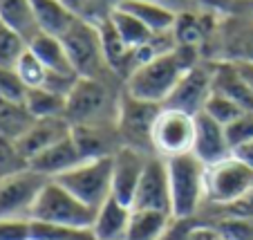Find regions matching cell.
<instances>
[{"label":"cell","instance_id":"6da1fadb","mask_svg":"<svg viewBox=\"0 0 253 240\" xmlns=\"http://www.w3.org/2000/svg\"><path fill=\"white\" fill-rule=\"evenodd\" d=\"M197 63H200V54L195 48L177 45L175 49L159 54L146 65L137 67L126 79V92L134 99L164 106V101L175 90L177 83L182 81V77Z\"/></svg>","mask_w":253,"mask_h":240},{"label":"cell","instance_id":"7a4b0ae2","mask_svg":"<svg viewBox=\"0 0 253 240\" xmlns=\"http://www.w3.org/2000/svg\"><path fill=\"white\" fill-rule=\"evenodd\" d=\"M121 95L105 79H79L67 95L65 119L72 126L117 128Z\"/></svg>","mask_w":253,"mask_h":240},{"label":"cell","instance_id":"3957f363","mask_svg":"<svg viewBox=\"0 0 253 240\" xmlns=\"http://www.w3.org/2000/svg\"><path fill=\"white\" fill-rule=\"evenodd\" d=\"M168 182H170V207L175 220H191L200 204L206 200L204 175L206 166L193 153L166 159Z\"/></svg>","mask_w":253,"mask_h":240},{"label":"cell","instance_id":"277c9868","mask_svg":"<svg viewBox=\"0 0 253 240\" xmlns=\"http://www.w3.org/2000/svg\"><path fill=\"white\" fill-rule=\"evenodd\" d=\"M96 211L74 197L67 189H63L56 180H47L39 191L29 211V220L49 222V225L72 227V229L92 231Z\"/></svg>","mask_w":253,"mask_h":240},{"label":"cell","instance_id":"5b68a950","mask_svg":"<svg viewBox=\"0 0 253 240\" xmlns=\"http://www.w3.org/2000/svg\"><path fill=\"white\" fill-rule=\"evenodd\" d=\"M61 41L65 45V52L70 56L74 72L81 79H105V72H110V67L105 63L96 23L87 20L85 16H79L70 25V29L61 36Z\"/></svg>","mask_w":253,"mask_h":240},{"label":"cell","instance_id":"8992f818","mask_svg":"<svg viewBox=\"0 0 253 240\" xmlns=\"http://www.w3.org/2000/svg\"><path fill=\"white\" fill-rule=\"evenodd\" d=\"M63 189L74 197L87 204L90 209L99 211L108 197H112V155L110 157L83 159L67 173L54 178Z\"/></svg>","mask_w":253,"mask_h":240},{"label":"cell","instance_id":"52a82bcc","mask_svg":"<svg viewBox=\"0 0 253 240\" xmlns=\"http://www.w3.org/2000/svg\"><path fill=\"white\" fill-rule=\"evenodd\" d=\"M193 142H195V117L162 106L150 133L153 153L164 159L186 155L193 153Z\"/></svg>","mask_w":253,"mask_h":240},{"label":"cell","instance_id":"ba28073f","mask_svg":"<svg viewBox=\"0 0 253 240\" xmlns=\"http://www.w3.org/2000/svg\"><path fill=\"white\" fill-rule=\"evenodd\" d=\"M253 189V168L231 155L224 162L206 166L204 193L215 207H226Z\"/></svg>","mask_w":253,"mask_h":240},{"label":"cell","instance_id":"9c48e42d","mask_svg":"<svg viewBox=\"0 0 253 240\" xmlns=\"http://www.w3.org/2000/svg\"><path fill=\"white\" fill-rule=\"evenodd\" d=\"M159 110H162L159 103L134 99L126 90L121 92L119 119H117V133H119L121 146H132V148L155 155L153 144H150V133H153V124Z\"/></svg>","mask_w":253,"mask_h":240},{"label":"cell","instance_id":"30bf717a","mask_svg":"<svg viewBox=\"0 0 253 240\" xmlns=\"http://www.w3.org/2000/svg\"><path fill=\"white\" fill-rule=\"evenodd\" d=\"M47 178L27 168L25 173L0 180V220H29L32 204Z\"/></svg>","mask_w":253,"mask_h":240},{"label":"cell","instance_id":"8fae6325","mask_svg":"<svg viewBox=\"0 0 253 240\" xmlns=\"http://www.w3.org/2000/svg\"><path fill=\"white\" fill-rule=\"evenodd\" d=\"M213 95V61L197 63L182 77L175 90L164 101V108L182 110L186 115H200L204 110L209 96Z\"/></svg>","mask_w":253,"mask_h":240},{"label":"cell","instance_id":"7c38bea8","mask_svg":"<svg viewBox=\"0 0 253 240\" xmlns=\"http://www.w3.org/2000/svg\"><path fill=\"white\" fill-rule=\"evenodd\" d=\"M150 153L132 148V146H119L112 155V197L132 207L134 193L146 171Z\"/></svg>","mask_w":253,"mask_h":240},{"label":"cell","instance_id":"4fadbf2b","mask_svg":"<svg viewBox=\"0 0 253 240\" xmlns=\"http://www.w3.org/2000/svg\"><path fill=\"white\" fill-rule=\"evenodd\" d=\"M220 61L253 63V14L226 16L217 25Z\"/></svg>","mask_w":253,"mask_h":240},{"label":"cell","instance_id":"5bb4252c","mask_svg":"<svg viewBox=\"0 0 253 240\" xmlns=\"http://www.w3.org/2000/svg\"><path fill=\"white\" fill-rule=\"evenodd\" d=\"M132 209H150V211H164L172 216L170 207V182H168L166 159L159 155H150L141 182L137 187L132 200Z\"/></svg>","mask_w":253,"mask_h":240},{"label":"cell","instance_id":"9a60e30c","mask_svg":"<svg viewBox=\"0 0 253 240\" xmlns=\"http://www.w3.org/2000/svg\"><path fill=\"white\" fill-rule=\"evenodd\" d=\"M193 155L204 166H213L217 162H224L233 155L226 130L220 121H215L206 112L195 115V142H193Z\"/></svg>","mask_w":253,"mask_h":240},{"label":"cell","instance_id":"2e32d148","mask_svg":"<svg viewBox=\"0 0 253 240\" xmlns=\"http://www.w3.org/2000/svg\"><path fill=\"white\" fill-rule=\"evenodd\" d=\"M67 135H72V124L65 117H47V119L34 121L32 128H29L16 144L23 150L25 157L32 162L36 155L47 150L49 146H54L56 142L65 140Z\"/></svg>","mask_w":253,"mask_h":240},{"label":"cell","instance_id":"e0dca14e","mask_svg":"<svg viewBox=\"0 0 253 240\" xmlns=\"http://www.w3.org/2000/svg\"><path fill=\"white\" fill-rule=\"evenodd\" d=\"M213 92L231 99L242 110H253V90L235 63L220 58L213 61Z\"/></svg>","mask_w":253,"mask_h":240},{"label":"cell","instance_id":"ac0fdd59","mask_svg":"<svg viewBox=\"0 0 253 240\" xmlns=\"http://www.w3.org/2000/svg\"><path fill=\"white\" fill-rule=\"evenodd\" d=\"M81 162H83V157H81V153H79L77 144L72 140V135H67L65 140L56 142V144L49 146L47 150L36 155V157L29 162V168L36 171V173H41L43 178L54 180V178H58V175L67 173L70 168H74Z\"/></svg>","mask_w":253,"mask_h":240},{"label":"cell","instance_id":"d6986e66","mask_svg":"<svg viewBox=\"0 0 253 240\" xmlns=\"http://www.w3.org/2000/svg\"><path fill=\"white\" fill-rule=\"evenodd\" d=\"M72 140L83 159L110 157L121 146L117 128H99V126H72Z\"/></svg>","mask_w":253,"mask_h":240},{"label":"cell","instance_id":"ffe728a7","mask_svg":"<svg viewBox=\"0 0 253 240\" xmlns=\"http://www.w3.org/2000/svg\"><path fill=\"white\" fill-rule=\"evenodd\" d=\"M130 216H132V207L119 202L117 197H108L99 207L92 225L94 240H126Z\"/></svg>","mask_w":253,"mask_h":240},{"label":"cell","instance_id":"44dd1931","mask_svg":"<svg viewBox=\"0 0 253 240\" xmlns=\"http://www.w3.org/2000/svg\"><path fill=\"white\" fill-rule=\"evenodd\" d=\"M117 7L139 18L153 34L172 32L177 23V14H179L162 2H153V0H119Z\"/></svg>","mask_w":253,"mask_h":240},{"label":"cell","instance_id":"7402d4cb","mask_svg":"<svg viewBox=\"0 0 253 240\" xmlns=\"http://www.w3.org/2000/svg\"><path fill=\"white\" fill-rule=\"evenodd\" d=\"M29 5H32L41 34H49L56 39H61L70 29V25L79 18V14L67 9L61 0H29Z\"/></svg>","mask_w":253,"mask_h":240},{"label":"cell","instance_id":"603a6c76","mask_svg":"<svg viewBox=\"0 0 253 240\" xmlns=\"http://www.w3.org/2000/svg\"><path fill=\"white\" fill-rule=\"evenodd\" d=\"M96 27H99L105 63H108V67H110V72L115 74V77H121L126 81L128 74H130V54H132V49L124 43V39L119 36V32L115 29V25L110 23L108 16H105L103 20H99Z\"/></svg>","mask_w":253,"mask_h":240},{"label":"cell","instance_id":"cb8c5ba5","mask_svg":"<svg viewBox=\"0 0 253 240\" xmlns=\"http://www.w3.org/2000/svg\"><path fill=\"white\" fill-rule=\"evenodd\" d=\"M172 222H175V218L170 213L150 211V209H132L126 240H164Z\"/></svg>","mask_w":253,"mask_h":240},{"label":"cell","instance_id":"d4e9b609","mask_svg":"<svg viewBox=\"0 0 253 240\" xmlns=\"http://www.w3.org/2000/svg\"><path fill=\"white\" fill-rule=\"evenodd\" d=\"M29 49L39 56V61L47 67L49 74H74V77H79L70 63L65 45H63V41L56 39V36L39 34V36L29 43Z\"/></svg>","mask_w":253,"mask_h":240},{"label":"cell","instance_id":"484cf974","mask_svg":"<svg viewBox=\"0 0 253 240\" xmlns=\"http://www.w3.org/2000/svg\"><path fill=\"white\" fill-rule=\"evenodd\" d=\"M0 23L20 34L27 43H32L41 34L29 0H0Z\"/></svg>","mask_w":253,"mask_h":240},{"label":"cell","instance_id":"4316f807","mask_svg":"<svg viewBox=\"0 0 253 240\" xmlns=\"http://www.w3.org/2000/svg\"><path fill=\"white\" fill-rule=\"evenodd\" d=\"M217 32V25H213V20L209 16H200V14H188V11H179L177 14V23H175V41L177 45L184 48H200L206 41L209 34Z\"/></svg>","mask_w":253,"mask_h":240},{"label":"cell","instance_id":"83f0119b","mask_svg":"<svg viewBox=\"0 0 253 240\" xmlns=\"http://www.w3.org/2000/svg\"><path fill=\"white\" fill-rule=\"evenodd\" d=\"M108 18H110V23L115 25V29L119 32V36L124 39V43L128 45L130 49L143 48V45H148L150 41L157 36V34L150 32L139 18H134V16L128 14V11L119 9L117 5L108 11Z\"/></svg>","mask_w":253,"mask_h":240},{"label":"cell","instance_id":"f1b7e54d","mask_svg":"<svg viewBox=\"0 0 253 240\" xmlns=\"http://www.w3.org/2000/svg\"><path fill=\"white\" fill-rule=\"evenodd\" d=\"M34 115L25 103L0 99V137L18 142L34 124Z\"/></svg>","mask_w":253,"mask_h":240},{"label":"cell","instance_id":"f546056e","mask_svg":"<svg viewBox=\"0 0 253 240\" xmlns=\"http://www.w3.org/2000/svg\"><path fill=\"white\" fill-rule=\"evenodd\" d=\"M25 106L34 115V119H47V117H65L67 96L52 92L47 88H34L25 96Z\"/></svg>","mask_w":253,"mask_h":240},{"label":"cell","instance_id":"4dcf8cb0","mask_svg":"<svg viewBox=\"0 0 253 240\" xmlns=\"http://www.w3.org/2000/svg\"><path fill=\"white\" fill-rule=\"evenodd\" d=\"M29 240H94L92 231L29 220Z\"/></svg>","mask_w":253,"mask_h":240},{"label":"cell","instance_id":"1f68e13d","mask_svg":"<svg viewBox=\"0 0 253 240\" xmlns=\"http://www.w3.org/2000/svg\"><path fill=\"white\" fill-rule=\"evenodd\" d=\"M29 168V159L23 155L14 140L0 137V180L14 178L18 173H25Z\"/></svg>","mask_w":253,"mask_h":240},{"label":"cell","instance_id":"d6a6232c","mask_svg":"<svg viewBox=\"0 0 253 240\" xmlns=\"http://www.w3.org/2000/svg\"><path fill=\"white\" fill-rule=\"evenodd\" d=\"M29 43L5 23H0V67H16L18 58L27 52Z\"/></svg>","mask_w":253,"mask_h":240},{"label":"cell","instance_id":"836d02e7","mask_svg":"<svg viewBox=\"0 0 253 240\" xmlns=\"http://www.w3.org/2000/svg\"><path fill=\"white\" fill-rule=\"evenodd\" d=\"M16 72L23 79V83L27 86V90H34V88H43L45 81H47V67L39 61V56L27 48V52L18 58L16 63Z\"/></svg>","mask_w":253,"mask_h":240},{"label":"cell","instance_id":"e575fe53","mask_svg":"<svg viewBox=\"0 0 253 240\" xmlns=\"http://www.w3.org/2000/svg\"><path fill=\"white\" fill-rule=\"evenodd\" d=\"M202 112H206L209 117H213L215 121H220L222 126H229L231 121H235L240 115H244V112H249V110H242V108L238 106V103H233L231 99H226V96H222V95H211L209 96V101H206V106H204V110Z\"/></svg>","mask_w":253,"mask_h":240},{"label":"cell","instance_id":"d590c367","mask_svg":"<svg viewBox=\"0 0 253 240\" xmlns=\"http://www.w3.org/2000/svg\"><path fill=\"white\" fill-rule=\"evenodd\" d=\"M27 92H29L27 86L18 77L16 67H0V99L25 103Z\"/></svg>","mask_w":253,"mask_h":240},{"label":"cell","instance_id":"8d00e7d4","mask_svg":"<svg viewBox=\"0 0 253 240\" xmlns=\"http://www.w3.org/2000/svg\"><path fill=\"white\" fill-rule=\"evenodd\" d=\"M213 227L226 240H253V220H249V218L222 216Z\"/></svg>","mask_w":253,"mask_h":240},{"label":"cell","instance_id":"74e56055","mask_svg":"<svg viewBox=\"0 0 253 240\" xmlns=\"http://www.w3.org/2000/svg\"><path fill=\"white\" fill-rule=\"evenodd\" d=\"M226 130V140H229L231 148H238V146L247 144L253 140V110L240 115L235 121H231L229 126H224Z\"/></svg>","mask_w":253,"mask_h":240},{"label":"cell","instance_id":"f35d334b","mask_svg":"<svg viewBox=\"0 0 253 240\" xmlns=\"http://www.w3.org/2000/svg\"><path fill=\"white\" fill-rule=\"evenodd\" d=\"M222 216H231V218H249L253 220V189H249L242 197H238L235 202L226 204V207H220Z\"/></svg>","mask_w":253,"mask_h":240},{"label":"cell","instance_id":"ab89813d","mask_svg":"<svg viewBox=\"0 0 253 240\" xmlns=\"http://www.w3.org/2000/svg\"><path fill=\"white\" fill-rule=\"evenodd\" d=\"M233 157H238L240 162H244L247 166L253 168V140L247 142V144H242V146H238V148L233 150Z\"/></svg>","mask_w":253,"mask_h":240},{"label":"cell","instance_id":"60d3db41","mask_svg":"<svg viewBox=\"0 0 253 240\" xmlns=\"http://www.w3.org/2000/svg\"><path fill=\"white\" fill-rule=\"evenodd\" d=\"M61 2L67 7V9L74 11V14L83 16V9L87 7V2H90V0H61Z\"/></svg>","mask_w":253,"mask_h":240},{"label":"cell","instance_id":"b9f144b4","mask_svg":"<svg viewBox=\"0 0 253 240\" xmlns=\"http://www.w3.org/2000/svg\"><path fill=\"white\" fill-rule=\"evenodd\" d=\"M231 63H233V61H231ZM235 65L240 67V72H242V77L247 79L249 88L253 90V63H235Z\"/></svg>","mask_w":253,"mask_h":240},{"label":"cell","instance_id":"7bdbcfd3","mask_svg":"<svg viewBox=\"0 0 253 240\" xmlns=\"http://www.w3.org/2000/svg\"><path fill=\"white\" fill-rule=\"evenodd\" d=\"M153 2H162V5H166V7H170V9H175V2L177 0H153ZM177 11V9H175Z\"/></svg>","mask_w":253,"mask_h":240},{"label":"cell","instance_id":"ee69618b","mask_svg":"<svg viewBox=\"0 0 253 240\" xmlns=\"http://www.w3.org/2000/svg\"><path fill=\"white\" fill-rule=\"evenodd\" d=\"M244 7H247L249 14H253V0H244Z\"/></svg>","mask_w":253,"mask_h":240}]
</instances>
